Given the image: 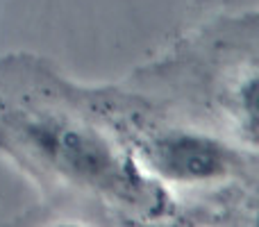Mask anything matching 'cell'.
Instances as JSON below:
<instances>
[{
	"instance_id": "cell-2",
	"label": "cell",
	"mask_w": 259,
	"mask_h": 227,
	"mask_svg": "<svg viewBox=\"0 0 259 227\" xmlns=\"http://www.w3.org/2000/svg\"><path fill=\"white\" fill-rule=\"evenodd\" d=\"M148 164L173 182H211L232 170V152L200 134L170 132L146 148Z\"/></svg>"
},
{
	"instance_id": "cell-1",
	"label": "cell",
	"mask_w": 259,
	"mask_h": 227,
	"mask_svg": "<svg viewBox=\"0 0 259 227\" xmlns=\"http://www.w3.org/2000/svg\"><path fill=\"white\" fill-rule=\"evenodd\" d=\"M30 134L41 152L73 177L94 184H112L121 177L112 148L94 129L68 120H39L30 125Z\"/></svg>"
}]
</instances>
